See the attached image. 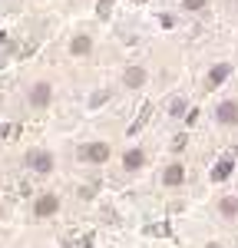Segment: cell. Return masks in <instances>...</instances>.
Wrapping results in <instances>:
<instances>
[{
    "instance_id": "9a60e30c",
    "label": "cell",
    "mask_w": 238,
    "mask_h": 248,
    "mask_svg": "<svg viewBox=\"0 0 238 248\" xmlns=\"http://www.w3.org/2000/svg\"><path fill=\"white\" fill-rule=\"evenodd\" d=\"M208 248H218V245H208Z\"/></svg>"
},
{
    "instance_id": "9c48e42d",
    "label": "cell",
    "mask_w": 238,
    "mask_h": 248,
    "mask_svg": "<svg viewBox=\"0 0 238 248\" xmlns=\"http://www.w3.org/2000/svg\"><path fill=\"white\" fill-rule=\"evenodd\" d=\"M122 83H126L129 90H139V86H146V70H142V66H129V70L122 73Z\"/></svg>"
},
{
    "instance_id": "7a4b0ae2",
    "label": "cell",
    "mask_w": 238,
    "mask_h": 248,
    "mask_svg": "<svg viewBox=\"0 0 238 248\" xmlns=\"http://www.w3.org/2000/svg\"><path fill=\"white\" fill-rule=\"evenodd\" d=\"M50 99H53V86H50L46 79H40V83L30 86V106H33V109H46Z\"/></svg>"
},
{
    "instance_id": "4fadbf2b",
    "label": "cell",
    "mask_w": 238,
    "mask_h": 248,
    "mask_svg": "<svg viewBox=\"0 0 238 248\" xmlns=\"http://www.w3.org/2000/svg\"><path fill=\"white\" fill-rule=\"evenodd\" d=\"M205 3H208V0H182V7H185V10H192V14L205 10Z\"/></svg>"
},
{
    "instance_id": "5bb4252c",
    "label": "cell",
    "mask_w": 238,
    "mask_h": 248,
    "mask_svg": "<svg viewBox=\"0 0 238 248\" xmlns=\"http://www.w3.org/2000/svg\"><path fill=\"white\" fill-rule=\"evenodd\" d=\"M169 113H172V116H182V113H185V103H182V99H172V106H169Z\"/></svg>"
},
{
    "instance_id": "52a82bcc",
    "label": "cell",
    "mask_w": 238,
    "mask_h": 248,
    "mask_svg": "<svg viewBox=\"0 0 238 248\" xmlns=\"http://www.w3.org/2000/svg\"><path fill=\"white\" fill-rule=\"evenodd\" d=\"M89 50H93V37L89 33H76L70 40V53L73 57H89Z\"/></svg>"
},
{
    "instance_id": "8fae6325",
    "label": "cell",
    "mask_w": 238,
    "mask_h": 248,
    "mask_svg": "<svg viewBox=\"0 0 238 248\" xmlns=\"http://www.w3.org/2000/svg\"><path fill=\"white\" fill-rule=\"evenodd\" d=\"M232 169H235V159H232V155L218 159V166L212 169V182H222V179H228V175H232Z\"/></svg>"
},
{
    "instance_id": "7c38bea8",
    "label": "cell",
    "mask_w": 238,
    "mask_h": 248,
    "mask_svg": "<svg viewBox=\"0 0 238 248\" xmlns=\"http://www.w3.org/2000/svg\"><path fill=\"white\" fill-rule=\"evenodd\" d=\"M218 212H222L225 218H238V199L235 195H225V199L218 202Z\"/></svg>"
},
{
    "instance_id": "277c9868",
    "label": "cell",
    "mask_w": 238,
    "mask_h": 248,
    "mask_svg": "<svg viewBox=\"0 0 238 248\" xmlns=\"http://www.w3.org/2000/svg\"><path fill=\"white\" fill-rule=\"evenodd\" d=\"M57 209H60V199L53 192L40 195L37 202H33V215H37V218H50V215H57Z\"/></svg>"
},
{
    "instance_id": "3957f363",
    "label": "cell",
    "mask_w": 238,
    "mask_h": 248,
    "mask_svg": "<svg viewBox=\"0 0 238 248\" xmlns=\"http://www.w3.org/2000/svg\"><path fill=\"white\" fill-rule=\"evenodd\" d=\"M27 166L40 175H50L53 172V155L46 153V149H33V153H27Z\"/></svg>"
},
{
    "instance_id": "8992f818",
    "label": "cell",
    "mask_w": 238,
    "mask_h": 248,
    "mask_svg": "<svg viewBox=\"0 0 238 248\" xmlns=\"http://www.w3.org/2000/svg\"><path fill=\"white\" fill-rule=\"evenodd\" d=\"M228 77H232V66H228V63H218V66H212V70H208L205 86H208V90H215V86H222Z\"/></svg>"
},
{
    "instance_id": "6da1fadb",
    "label": "cell",
    "mask_w": 238,
    "mask_h": 248,
    "mask_svg": "<svg viewBox=\"0 0 238 248\" xmlns=\"http://www.w3.org/2000/svg\"><path fill=\"white\" fill-rule=\"evenodd\" d=\"M79 159H83V162H93V166L109 162V142H86V146L79 149Z\"/></svg>"
},
{
    "instance_id": "5b68a950",
    "label": "cell",
    "mask_w": 238,
    "mask_h": 248,
    "mask_svg": "<svg viewBox=\"0 0 238 248\" xmlns=\"http://www.w3.org/2000/svg\"><path fill=\"white\" fill-rule=\"evenodd\" d=\"M215 119L222 123V126H235V123H238V103H235V99L218 103V106H215Z\"/></svg>"
},
{
    "instance_id": "ba28073f",
    "label": "cell",
    "mask_w": 238,
    "mask_h": 248,
    "mask_svg": "<svg viewBox=\"0 0 238 248\" xmlns=\"http://www.w3.org/2000/svg\"><path fill=\"white\" fill-rule=\"evenodd\" d=\"M162 182H165V186H182V182H185V169H182V162L165 166V172H162Z\"/></svg>"
},
{
    "instance_id": "30bf717a",
    "label": "cell",
    "mask_w": 238,
    "mask_h": 248,
    "mask_svg": "<svg viewBox=\"0 0 238 248\" xmlns=\"http://www.w3.org/2000/svg\"><path fill=\"white\" fill-rule=\"evenodd\" d=\"M146 166V153L142 149H129V153L122 155V169L126 172H136V169H142Z\"/></svg>"
}]
</instances>
